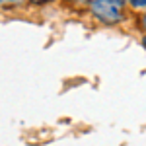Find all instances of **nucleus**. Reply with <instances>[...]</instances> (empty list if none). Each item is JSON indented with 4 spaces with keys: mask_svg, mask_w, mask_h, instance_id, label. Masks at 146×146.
<instances>
[{
    "mask_svg": "<svg viewBox=\"0 0 146 146\" xmlns=\"http://www.w3.org/2000/svg\"><path fill=\"white\" fill-rule=\"evenodd\" d=\"M142 45H144V49H146V35L142 37Z\"/></svg>",
    "mask_w": 146,
    "mask_h": 146,
    "instance_id": "3",
    "label": "nucleus"
},
{
    "mask_svg": "<svg viewBox=\"0 0 146 146\" xmlns=\"http://www.w3.org/2000/svg\"><path fill=\"white\" fill-rule=\"evenodd\" d=\"M135 8H146V0H133L131 2Z\"/></svg>",
    "mask_w": 146,
    "mask_h": 146,
    "instance_id": "2",
    "label": "nucleus"
},
{
    "mask_svg": "<svg viewBox=\"0 0 146 146\" xmlns=\"http://www.w3.org/2000/svg\"><path fill=\"white\" fill-rule=\"evenodd\" d=\"M142 23H144V27H146V16H144V18H142Z\"/></svg>",
    "mask_w": 146,
    "mask_h": 146,
    "instance_id": "4",
    "label": "nucleus"
},
{
    "mask_svg": "<svg viewBox=\"0 0 146 146\" xmlns=\"http://www.w3.org/2000/svg\"><path fill=\"white\" fill-rule=\"evenodd\" d=\"M119 6H123V2L119 0H109V2H103V0H96L90 4L92 14L103 23H117L123 20V14L119 10Z\"/></svg>",
    "mask_w": 146,
    "mask_h": 146,
    "instance_id": "1",
    "label": "nucleus"
}]
</instances>
